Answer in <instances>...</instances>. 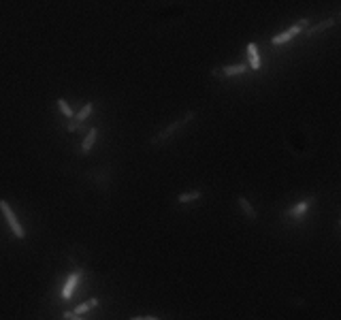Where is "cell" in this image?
<instances>
[{"instance_id": "obj_14", "label": "cell", "mask_w": 341, "mask_h": 320, "mask_svg": "<svg viewBox=\"0 0 341 320\" xmlns=\"http://www.w3.org/2000/svg\"><path fill=\"white\" fill-rule=\"evenodd\" d=\"M56 105H58V109H60V113L64 115V117H68V120H71V117L75 115V111H73V107L66 103V100L64 98H58L56 100Z\"/></svg>"}, {"instance_id": "obj_16", "label": "cell", "mask_w": 341, "mask_h": 320, "mask_svg": "<svg viewBox=\"0 0 341 320\" xmlns=\"http://www.w3.org/2000/svg\"><path fill=\"white\" fill-rule=\"evenodd\" d=\"M339 226H341V222H339Z\"/></svg>"}, {"instance_id": "obj_4", "label": "cell", "mask_w": 341, "mask_h": 320, "mask_svg": "<svg viewBox=\"0 0 341 320\" xmlns=\"http://www.w3.org/2000/svg\"><path fill=\"white\" fill-rule=\"evenodd\" d=\"M98 305H100V299H98V297H92V299H88V301H83L81 305H77V307L73 309V312H64L62 318H64V320H77L79 316H83V314L92 312V309H96Z\"/></svg>"}, {"instance_id": "obj_8", "label": "cell", "mask_w": 341, "mask_h": 320, "mask_svg": "<svg viewBox=\"0 0 341 320\" xmlns=\"http://www.w3.org/2000/svg\"><path fill=\"white\" fill-rule=\"evenodd\" d=\"M98 128H92V130L88 132V135H85V139L81 141V145H79V152L81 154H90L92 152V147L96 145V141H98Z\"/></svg>"}, {"instance_id": "obj_2", "label": "cell", "mask_w": 341, "mask_h": 320, "mask_svg": "<svg viewBox=\"0 0 341 320\" xmlns=\"http://www.w3.org/2000/svg\"><path fill=\"white\" fill-rule=\"evenodd\" d=\"M0 211H2V216H4V220H7V224H9L11 233H13L17 239H21V241H24V239L28 237V233H26V228L21 226V222L17 220V216H15V211L11 209L9 201L0 199Z\"/></svg>"}, {"instance_id": "obj_10", "label": "cell", "mask_w": 341, "mask_h": 320, "mask_svg": "<svg viewBox=\"0 0 341 320\" xmlns=\"http://www.w3.org/2000/svg\"><path fill=\"white\" fill-rule=\"evenodd\" d=\"M248 68H249V64H228V66H224L217 73H222L224 77H237V75L248 73Z\"/></svg>"}, {"instance_id": "obj_15", "label": "cell", "mask_w": 341, "mask_h": 320, "mask_svg": "<svg viewBox=\"0 0 341 320\" xmlns=\"http://www.w3.org/2000/svg\"><path fill=\"white\" fill-rule=\"evenodd\" d=\"M132 320H158V316H135Z\"/></svg>"}, {"instance_id": "obj_12", "label": "cell", "mask_w": 341, "mask_h": 320, "mask_svg": "<svg viewBox=\"0 0 341 320\" xmlns=\"http://www.w3.org/2000/svg\"><path fill=\"white\" fill-rule=\"evenodd\" d=\"M201 196H202L201 190H188V192H181V194H177V203H179V205H188V203L199 201Z\"/></svg>"}, {"instance_id": "obj_5", "label": "cell", "mask_w": 341, "mask_h": 320, "mask_svg": "<svg viewBox=\"0 0 341 320\" xmlns=\"http://www.w3.org/2000/svg\"><path fill=\"white\" fill-rule=\"evenodd\" d=\"M92 111H94V103H85L79 111H75V115L71 117V124L66 126V130H68V132H75L79 126L83 124L85 120H88L90 115H92Z\"/></svg>"}, {"instance_id": "obj_3", "label": "cell", "mask_w": 341, "mask_h": 320, "mask_svg": "<svg viewBox=\"0 0 341 320\" xmlns=\"http://www.w3.org/2000/svg\"><path fill=\"white\" fill-rule=\"evenodd\" d=\"M307 26H309V19H301V21H296L292 28H288L286 32H281V34H277L271 39V43H273L275 47H279V45H286V43H290L292 39H294L296 34H301L303 30H307Z\"/></svg>"}, {"instance_id": "obj_9", "label": "cell", "mask_w": 341, "mask_h": 320, "mask_svg": "<svg viewBox=\"0 0 341 320\" xmlns=\"http://www.w3.org/2000/svg\"><path fill=\"white\" fill-rule=\"evenodd\" d=\"M309 207H311V201H301V203H296L294 207H292V209H288L286 211V216L288 218H294V220H298V218H303L305 216V213L309 211Z\"/></svg>"}, {"instance_id": "obj_7", "label": "cell", "mask_w": 341, "mask_h": 320, "mask_svg": "<svg viewBox=\"0 0 341 320\" xmlns=\"http://www.w3.org/2000/svg\"><path fill=\"white\" fill-rule=\"evenodd\" d=\"M248 60H249V68L252 71H260L263 62H260V51L256 43H248Z\"/></svg>"}, {"instance_id": "obj_13", "label": "cell", "mask_w": 341, "mask_h": 320, "mask_svg": "<svg viewBox=\"0 0 341 320\" xmlns=\"http://www.w3.org/2000/svg\"><path fill=\"white\" fill-rule=\"evenodd\" d=\"M333 26H335V19H324V21H320V24L311 26V28H307V36H316V34H320V32L333 28Z\"/></svg>"}, {"instance_id": "obj_11", "label": "cell", "mask_w": 341, "mask_h": 320, "mask_svg": "<svg viewBox=\"0 0 341 320\" xmlns=\"http://www.w3.org/2000/svg\"><path fill=\"white\" fill-rule=\"evenodd\" d=\"M237 203H239V207H241V211L245 213V218H249V220H256V218H258V211L254 209V205L245 199V196H239Z\"/></svg>"}, {"instance_id": "obj_1", "label": "cell", "mask_w": 341, "mask_h": 320, "mask_svg": "<svg viewBox=\"0 0 341 320\" xmlns=\"http://www.w3.org/2000/svg\"><path fill=\"white\" fill-rule=\"evenodd\" d=\"M194 117H196V111H194V109L186 111V113L181 115V117H177L175 122H170V124H167L164 128H160L156 135L149 139V145L156 147V145H162V143H167L169 139H173L175 135H177V130H181V128H184L186 124H190V122L194 120Z\"/></svg>"}, {"instance_id": "obj_6", "label": "cell", "mask_w": 341, "mask_h": 320, "mask_svg": "<svg viewBox=\"0 0 341 320\" xmlns=\"http://www.w3.org/2000/svg\"><path fill=\"white\" fill-rule=\"evenodd\" d=\"M81 277H83V271L81 269H75L71 271V275L64 280V284H62V299H71L73 297V292L77 290V286H79V282H81Z\"/></svg>"}]
</instances>
